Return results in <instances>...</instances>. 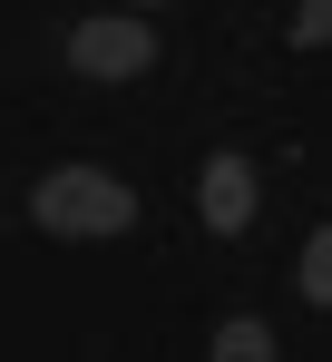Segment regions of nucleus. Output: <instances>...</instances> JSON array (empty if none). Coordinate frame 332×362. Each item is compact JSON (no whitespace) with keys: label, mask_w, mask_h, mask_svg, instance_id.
I'll return each instance as SVG.
<instances>
[{"label":"nucleus","mask_w":332,"mask_h":362,"mask_svg":"<svg viewBox=\"0 0 332 362\" xmlns=\"http://www.w3.org/2000/svg\"><path fill=\"white\" fill-rule=\"evenodd\" d=\"M69 69L78 78H147L157 69V30L147 20H78L69 30Z\"/></svg>","instance_id":"obj_2"},{"label":"nucleus","mask_w":332,"mask_h":362,"mask_svg":"<svg viewBox=\"0 0 332 362\" xmlns=\"http://www.w3.org/2000/svg\"><path fill=\"white\" fill-rule=\"evenodd\" d=\"M303 294L332 303V226H313V245H303Z\"/></svg>","instance_id":"obj_5"},{"label":"nucleus","mask_w":332,"mask_h":362,"mask_svg":"<svg viewBox=\"0 0 332 362\" xmlns=\"http://www.w3.org/2000/svg\"><path fill=\"white\" fill-rule=\"evenodd\" d=\"M196 216L215 226V235H244L254 226V167L225 147V157H206V177H196Z\"/></svg>","instance_id":"obj_3"},{"label":"nucleus","mask_w":332,"mask_h":362,"mask_svg":"<svg viewBox=\"0 0 332 362\" xmlns=\"http://www.w3.org/2000/svg\"><path fill=\"white\" fill-rule=\"evenodd\" d=\"M30 226H40V235H69V245L127 235V226H137V196H127L108 167H49V177L30 186Z\"/></svg>","instance_id":"obj_1"},{"label":"nucleus","mask_w":332,"mask_h":362,"mask_svg":"<svg viewBox=\"0 0 332 362\" xmlns=\"http://www.w3.org/2000/svg\"><path fill=\"white\" fill-rule=\"evenodd\" d=\"M215 362H274V333L254 313H235V323H215Z\"/></svg>","instance_id":"obj_4"},{"label":"nucleus","mask_w":332,"mask_h":362,"mask_svg":"<svg viewBox=\"0 0 332 362\" xmlns=\"http://www.w3.org/2000/svg\"><path fill=\"white\" fill-rule=\"evenodd\" d=\"M293 49H332V0H303L293 10Z\"/></svg>","instance_id":"obj_6"}]
</instances>
